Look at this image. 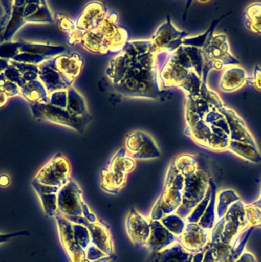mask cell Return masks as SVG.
<instances>
[{
  "label": "cell",
  "instance_id": "1",
  "mask_svg": "<svg viewBox=\"0 0 261 262\" xmlns=\"http://www.w3.org/2000/svg\"><path fill=\"white\" fill-rule=\"evenodd\" d=\"M170 54L155 53L150 39L128 41L109 62L106 76L124 97L161 99L158 76Z\"/></svg>",
  "mask_w": 261,
  "mask_h": 262
},
{
  "label": "cell",
  "instance_id": "2",
  "mask_svg": "<svg viewBox=\"0 0 261 262\" xmlns=\"http://www.w3.org/2000/svg\"><path fill=\"white\" fill-rule=\"evenodd\" d=\"M205 36L185 38L182 45L172 52L158 76L162 91L179 89L187 93L203 80L204 62L202 48Z\"/></svg>",
  "mask_w": 261,
  "mask_h": 262
},
{
  "label": "cell",
  "instance_id": "3",
  "mask_svg": "<svg viewBox=\"0 0 261 262\" xmlns=\"http://www.w3.org/2000/svg\"><path fill=\"white\" fill-rule=\"evenodd\" d=\"M49 98V104L29 105L33 117L82 134L92 120L84 97L72 86L51 93Z\"/></svg>",
  "mask_w": 261,
  "mask_h": 262
},
{
  "label": "cell",
  "instance_id": "4",
  "mask_svg": "<svg viewBox=\"0 0 261 262\" xmlns=\"http://www.w3.org/2000/svg\"><path fill=\"white\" fill-rule=\"evenodd\" d=\"M127 29L118 24V16L115 12L108 15L99 24L84 33L68 35L69 45L80 44L86 51L97 55H116L128 42Z\"/></svg>",
  "mask_w": 261,
  "mask_h": 262
},
{
  "label": "cell",
  "instance_id": "5",
  "mask_svg": "<svg viewBox=\"0 0 261 262\" xmlns=\"http://www.w3.org/2000/svg\"><path fill=\"white\" fill-rule=\"evenodd\" d=\"M84 64L79 53L59 55L38 66V79L49 95L69 90L81 74Z\"/></svg>",
  "mask_w": 261,
  "mask_h": 262
},
{
  "label": "cell",
  "instance_id": "6",
  "mask_svg": "<svg viewBox=\"0 0 261 262\" xmlns=\"http://www.w3.org/2000/svg\"><path fill=\"white\" fill-rule=\"evenodd\" d=\"M172 162L184 177L182 203L176 214L185 219L204 199L208 179L205 171L199 168V159L194 156H184Z\"/></svg>",
  "mask_w": 261,
  "mask_h": 262
},
{
  "label": "cell",
  "instance_id": "7",
  "mask_svg": "<svg viewBox=\"0 0 261 262\" xmlns=\"http://www.w3.org/2000/svg\"><path fill=\"white\" fill-rule=\"evenodd\" d=\"M66 51L62 46L32 43L26 42H5L0 43V59L19 63L38 66Z\"/></svg>",
  "mask_w": 261,
  "mask_h": 262
},
{
  "label": "cell",
  "instance_id": "8",
  "mask_svg": "<svg viewBox=\"0 0 261 262\" xmlns=\"http://www.w3.org/2000/svg\"><path fill=\"white\" fill-rule=\"evenodd\" d=\"M53 16L46 1H12L10 20L0 43L10 42L14 35L26 24H52Z\"/></svg>",
  "mask_w": 261,
  "mask_h": 262
},
{
  "label": "cell",
  "instance_id": "9",
  "mask_svg": "<svg viewBox=\"0 0 261 262\" xmlns=\"http://www.w3.org/2000/svg\"><path fill=\"white\" fill-rule=\"evenodd\" d=\"M184 177L173 162L166 174L164 188L150 211V220L160 221L164 216L176 213L182 203Z\"/></svg>",
  "mask_w": 261,
  "mask_h": 262
},
{
  "label": "cell",
  "instance_id": "10",
  "mask_svg": "<svg viewBox=\"0 0 261 262\" xmlns=\"http://www.w3.org/2000/svg\"><path fill=\"white\" fill-rule=\"evenodd\" d=\"M70 162L60 152H57L41 169L32 180L40 185L61 188L71 179Z\"/></svg>",
  "mask_w": 261,
  "mask_h": 262
},
{
  "label": "cell",
  "instance_id": "11",
  "mask_svg": "<svg viewBox=\"0 0 261 262\" xmlns=\"http://www.w3.org/2000/svg\"><path fill=\"white\" fill-rule=\"evenodd\" d=\"M83 203L82 190L78 183L71 178L69 182L58 191L57 195L58 214L66 219L82 216Z\"/></svg>",
  "mask_w": 261,
  "mask_h": 262
},
{
  "label": "cell",
  "instance_id": "12",
  "mask_svg": "<svg viewBox=\"0 0 261 262\" xmlns=\"http://www.w3.org/2000/svg\"><path fill=\"white\" fill-rule=\"evenodd\" d=\"M187 32L176 29L172 24L170 16H167L165 22L160 25L149 39L155 53H171L182 45V41L187 38Z\"/></svg>",
  "mask_w": 261,
  "mask_h": 262
},
{
  "label": "cell",
  "instance_id": "13",
  "mask_svg": "<svg viewBox=\"0 0 261 262\" xmlns=\"http://www.w3.org/2000/svg\"><path fill=\"white\" fill-rule=\"evenodd\" d=\"M125 148L135 160H150L161 157V153L150 135L137 130L126 136Z\"/></svg>",
  "mask_w": 261,
  "mask_h": 262
},
{
  "label": "cell",
  "instance_id": "14",
  "mask_svg": "<svg viewBox=\"0 0 261 262\" xmlns=\"http://www.w3.org/2000/svg\"><path fill=\"white\" fill-rule=\"evenodd\" d=\"M54 219L56 222L60 242L70 262H90L86 257L85 250L75 241L72 222L60 214H57Z\"/></svg>",
  "mask_w": 261,
  "mask_h": 262
},
{
  "label": "cell",
  "instance_id": "15",
  "mask_svg": "<svg viewBox=\"0 0 261 262\" xmlns=\"http://www.w3.org/2000/svg\"><path fill=\"white\" fill-rule=\"evenodd\" d=\"M72 223L84 225L89 229L92 245L101 250L106 255L114 254L113 242L108 227L98 221L96 223H90L83 216L68 217Z\"/></svg>",
  "mask_w": 261,
  "mask_h": 262
},
{
  "label": "cell",
  "instance_id": "16",
  "mask_svg": "<svg viewBox=\"0 0 261 262\" xmlns=\"http://www.w3.org/2000/svg\"><path fill=\"white\" fill-rule=\"evenodd\" d=\"M125 230L130 242L139 247H146L150 234V220L130 208L125 219Z\"/></svg>",
  "mask_w": 261,
  "mask_h": 262
},
{
  "label": "cell",
  "instance_id": "17",
  "mask_svg": "<svg viewBox=\"0 0 261 262\" xmlns=\"http://www.w3.org/2000/svg\"><path fill=\"white\" fill-rule=\"evenodd\" d=\"M202 257V252L192 254L176 242L167 249L150 252L146 262H201Z\"/></svg>",
  "mask_w": 261,
  "mask_h": 262
},
{
  "label": "cell",
  "instance_id": "18",
  "mask_svg": "<svg viewBox=\"0 0 261 262\" xmlns=\"http://www.w3.org/2000/svg\"><path fill=\"white\" fill-rule=\"evenodd\" d=\"M208 235L198 223H187L184 232L178 237V242L188 252L197 254L204 249Z\"/></svg>",
  "mask_w": 261,
  "mask_h": 262
},
{
  "label": "cell",
  "instance_id": "19",
  "mask_svg": "<svg viewBox=\"0 0 261 262\" xmlns=\"http://www.w3.org/2000/svg\"><path fill=\"white\" fill-rule=\"evenodd\" d=\"M150 234L146 248H148L150 252L167 249L178 242V238L160 221L150 220Z\"/></svg>",
  "mask_w": 261,
  "mask_h": 262
},
{
  "label": "cell",
  "instance_id": "20",
  "mask_svg": "<svg viewBox=\"0 0 261 262\" xmlns=\"http://www.w3.org/2000/svg\"><path fill=\"white\" fill-rule=\"evenodd\" d=\"M31 184L34 191L39 198L45 214L48 217H55L58 214L57 195L60 188L40 185L33 180Z\"/></svg>",
  "mask_w": 261,
  "mask_h": 262
},
{
  "label": "cell",
  "instance_id": "21",
  "mask_svg": "<svg viewBox=\"0 0 261 262\" xmlns=\"http://www.w3.org/2000/svg\"><path fill=\"white\" fill-rule=\"evenodd\" d=\"M21 90V94L29 105L49 104V93L38 79L26 83Z\"/></svg>",
  "mask_w": 261,
  "mask_h": 262
},
{
  "label": "cell",
  "instance_id": "22",
  "mask_svg": "<svg viewBox=\"0 0 261 262\" xmlns=\"http://www.w3.org/2000/svg\"><path fill=\"white\" fill-rule=\"evenodd\" d=\"M127 179H121L111 174L105 168L101 171V181L100 186L104 192L110 194H118L120 191L126 185Z\"/></svg>",
  "mask_w": 261,
  "mask_h": 262
},
{
  "label": "cell",
  "instance_id": "23",
  "mask_svg": "<svg viewBox=\"0 0 261 262\" xmlns=\"http://www.w3.org/2000/svg\"><path fill=\"white\" fill-rule=\"evenodd\" d=\"M160 222L177 238L180 237L184 232V228H185L186 225H187L185 219L180 217L176 213L164 216L163 219L160 220Z\"/></svg>",
  "mask_w": 261,
  "mask_h": 262
},
{
  "label": "cell",
  "instance_id": "24",
  "mask_svg": "<svg viewBox=\"0 0 261 262\" xmlns=\"http://www.w3.org/2000/svg\"><path fill=\"white\" fill-rule=\"evenodd\" d=\"M246 24L252 31L261 33V4H253L246 10Z\"/></svg>",
  "mask_w": 261,
  "mask_h": 262
},
{
  "label": "cell",
  "instance_id": "25",
  "mask_svg": "<svg viewBox=\"0 0 261 262\" xmlns=\"http://www.w3.org/2000/svg\"><path fill=\"white\" fill-rule=\"evenodd\" d=\"M72 229H73L74 237H75L77 243L83 249H87L92 245L89 229L84 225L75 223H72Z\"/></svg>",
  "mask_w": 261,
  "mask_h": 262
},
{
  "label": "cell",
  "instance_id": "26",
  "mask_svg": "<svg viewBox=\"0 0 261 262\" xmlns=\"http://www.w3.org/2000/svg\"><path fill=\"white\" fill-rule=\"evenodd\" d=\"M12 1L0 0V40L10 20Z\"/></svg>",
  "mask_w": 261,
  "mask_h": 262
},
{
  "label": "cell",
  "instance_id": "27",
  "mask_svg": "<svg viewBox=\"0 0 261 262\" xmlns=\"http://www.w3.org/2000/svg\"><path fill=\"white\" fill-rule=\"evenodd\" d=\"M209 200V194L206 196L194 208L193 211L190 213L188 216L185 219L187 223H198L200 219L204 214V210L207 205V202Z\"/></svg>",
  "mask_w": 261,
  "mask_h": 262
},
{
  "label": "cell",
  "instance_id": "28",
  "mask_svg": "<svg viewBox=\"0 0 261 262\" xmlns=\"http://www.w3.org/2000/svg\"><path fill=\"white\" fill-rule=\"evenodd\" d=\"M0 88L5 92V93L9 96V98L21 94V90H20L19 87L15 85V83L9 82L7 79L5 81L4 83Z\"/></svg>",
  "mask_w": 261,
  "mask_h": 262
},
{
  "label": "cell",
  "instance_id": "29",
  "mask_svg": "<svg viewBox=\"0 0 261 262\" xmlns=\"http://www.w3.org/2000/svg\"><path fill=\"white\" fill-rule=\"evenodd\" d=\"M85 251L87 260L90 262L95 261V260H98V259L101 258V257L107 256L101 250L98 249V248H97L96 247L92 245H91L85 250Z\"/></svg>",
  "mask_w": 261,
  "mask_h": 262
},
{
  "label": "cell",
  "instance_id": "30",
  "mask_svg": "<svg viewBox=\"0 0 261 262\" xmlns=\"http://www.w3.org/2000/svg\"><path fill=\"white\" fill-rule=\"evenodd\" d=\"M83 208V214L82 216L88 221V222H90V223H96L98 222V219L97 217V216L91 211L89 207L88 206L87 204L84 202L82 205Z\"/></svg>",
  "mask_w": 261,
  "mask_h": 262
},
{
  "label": "cell",
  "instance_id": "31",
  "mask_svg": "<svg viewBox=\"0 0 261 262\" xmlns=\"http://www.w3.org/2000/svg\"><path fill=\"white\" fill-rule=\"evenodd\" d=\"M29 233L26 231H18V232L10 233V234H0V245L8 242L10 239L15 238L16 237L29 235Z\"/></svg>",
  "mask_w": 261,
  "mask_h": 262
},
{
  "label": "cell",
  "instance_id": "32",
  "mask_svg": "<svg viewBox=\"0 0 261 262\" xmlns=\"http://www.w3.org/2000/svg\"><path fill=\"white\" fill-rule=\"evenodd\" d=\"M9 60H6V59H0V87L3 85L5 81L6 80V77H5L4 73L3 71L9 67Z\"/></svg>",
  "mask_w": 261,
  "mask_h": 262
},
{
  "label": "cell",
  "instance_id": "33",
  "mask_svg": "<svg viewBox=\"0 0 261 262\" xmlns=\"http://www.w3.org/2000/svg\"><path fill=\"white\" fill-rule=\"evenodd\" d=\"M11 179L7 174H0V187L6 188L10 184Z\"/></svg>",
  "mask_w": 261,
  "mask_h": 262
},
{
  "label": "cell",
  "instance_id": "34",
  "mask_svg": "<svg viewBox=\"0 0 261 262\" xmlns=\"http://www.w3.org/2000/svg\"><path fill=\"white\" fill-rule=\"evenodd\" d=\"M255 85L256 88L261 91V70L256 67V71H255Z\"/></svg>",
  "mask_w": 261,
  "mask_h": 262
},
{
  "label": "cell",
  "instance_id": "35",
  "mask_svg": "<svg viewBox=\"0 0 261 262\" xmlns=\"http://www.w3.org/2000/svg\"><path fill=\"white\" fill-rule=\"evenodd\" d=\"M9 101V96L5 93V92L0 88V108L6 106Z\"/></svg>",
  "mask_w": 261,
  "mask_h": 262
},
{
  "label": "cell",
  "instance_id": "36",
  "mask_svg": "<svg viewBox=\"0 0 261 262\" xmlns=\"http://www.w3.org/2000/svg\"><path fill=\"white\" fill-rule=\"evenodd\" d=\"M114 256H115L114 254H112V255L104 256V257H101V258L92 262H110L113 260Z\"/></svg>",
  "mask_w": 261,
  "mask_h": 262
}]
</instances>
